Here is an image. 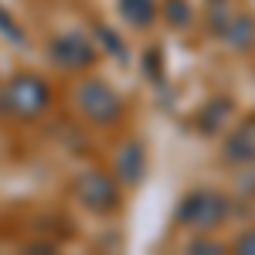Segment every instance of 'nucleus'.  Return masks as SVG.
Masks as SVG:
<instances>
[{"label":"nucleus","mask_w":255,"mask_h":255,"mask_svg":"<svg viewBox=\"0 0 255 255\" xmlns=\"http://www.w3.org/2000/svg\"><path fill=\"white\" fill-rule=\"evenodd\" d=\"M3 96H7V106H10L14 116L31 119L48 106V85L41 79H34V75H20V79H14L7 85Z\"/></svg>","instance_id":"1"},{"label":"nucleus","mask_w":255,"mask_h":255,"mask_svg":"<svg viewBox=\"0 0 255 255\" xmlns=\"http://www.w3.org/2000/svg\"><path fill=\"white\" fill-rule=\"evenodd\" d=\"M82 106H85V113H89V119H113V113H116V96L106 89V85H99V82H89V85H82Z\"/></svg>","instance_id":"3"},{"label":"nucleus","mask_w":255,"mask_h":255,"mask_svg":"<svg viewBox=\"0 0 255 255\" xmlns=\"http://www.w3.org/2000/svg\"><path fill=\"white\" fill-rule=\"evenodd\" d=\"M228 211V204L221 201V194H191L184 201V208H180V218L187 221V225H194V228H215L218 221L225 218Z\"/></svg>","instance_id":"2"},{"label":"nucleus","mask_w":255,"mask_h":255,"mask_svg":"<svg viewBox=\"0 0 255 255\" xmlns=\"http://www.w3.org/2000/svg\"><path fill=\"white\" fill-rule=\"evenodd\" d=\"M238 252H255V232L238 238Z\"/></svg>","instance_id":"4"}]
</instances>
